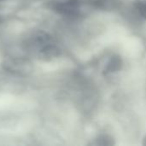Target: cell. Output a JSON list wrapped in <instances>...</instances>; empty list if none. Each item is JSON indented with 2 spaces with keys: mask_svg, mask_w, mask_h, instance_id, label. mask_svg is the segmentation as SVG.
I'll return each instance as SVG.
<instances>
[{
  "mask_svg": "<svg viewBox=\"0 0 146 146\" xmlns=\"http://www.w3.org/2000/svg\"><path fill=\"white\" fill-rule=\"evenodd\" d=\"M41 68L28 56L21 52L0 53V72L12 77L37 80Z\"/></svg>",
  "mask_w": 146,
  "mask_h": 146,
  "instance_id": "obj_1",
  "label": "cell"
},
{
  "mask_svg": "<svg viewBox=\"0 0 146 146\" xmlns=\"http://www.w3.org/2000/svg\"><path fill=\"white\" fill-rule=\"evenodd\" d=\"M124 67L123 57L117 53L111 54L107 57L105 62L104 63L102 68V74L104 77H110L116 74L118 72L121 71Z\"/></svg>",
  "mask_w": 146,
  "mask_h": 146,
  "instance_id": "obj_2",
  "label": "cell"
},
{
  "mask_svg": "<svg viewBox=\"0 0 146 146\" xmlns=\"http://www.w3.org/2000/svg\"><path fill=\"white\" fill-rule=\"evenodd\" d=\"M133 15L140 21H146V0H133L132 3Z\"/></svg>",
  "mask_w": 146,
  "mask_h": 146,
  "instance_id": "obj_3",
  "label": "cell"
},
{
  "mask_svg": "<svg viewBox=\"0 0 146 146\" xmlns=\"http://www.w3.org/2000/svg\"><path fill=\"white\" fill-rule=\"evenodd\" d=\"M93 140H94V142L92 143V145H115L113 136L111 134L106 133V132H103V133H98Z\"/></svg>",
  "mask_w": 146,
  "mask_h": 146,
  "instance_id": "obj_4",
  "label": "cell"
},
{
  "mask_svg": "<svg viewBox=\"0 0 146 146\" xmlns=\"http://www.w3.org/2000/svg\"><path fill=\"white\" fill-rule=\"evenodd\" d=\"M142 145H146V134L145 135V137L142 139Z\"/></svg>",
  "mask_w": 146,
  "mask_h": 146,
  "instance_id": "obj_5",
  "label": "cell"
}]
</instances>
